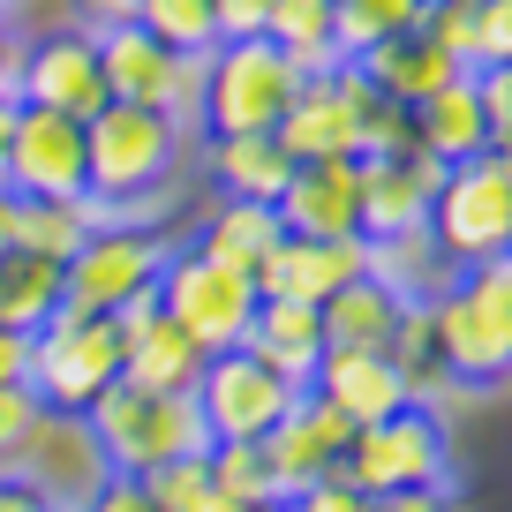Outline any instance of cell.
<instances>
[{
  "mask_svg": "<svg viewBox=\"0 0 512 512\" xmlns=\"http://www.w3.org/2000/svg\"><path fill=\"white\" fill-rule=\"evenodd\" d=\"M422 23V0H332V46L339 61H362L369 46L400 38Z\"/></svg>",
  "mask_w": 512,
  "mask_h": 512,
  "instance_id": "obj_32",
  "label": "cell"
},
{
  "mask_svg": "<svg viewBox=\"0 0 512 512\" xmlns=\"http://www.w3.org/2000/svg\"><path fill=\"white\" fill-rule=\"evenodd\" d=\"M369 279L392 287L400 302H422V294H437L452 279V264H445V249L430 241V226H415V234H377V241H369Z\"/></svg>",
  "mask_w": 512,
  "mask_h": 512,
  "instance_id": "obj_29",
  "label": "cell"
},
{
  "mask_svg": "<svg viewBox=\"0 0 512 512\" xmlns=\"http://www.w3.org/2000/svg\"><path fill=\"white\" fill-rule=\"evenodd\" d=\"M256 512H287V505H256Z\"/></svg>",
  "mask_w": 512,
  "mask_h": 512,
  "instance_id": "obj_52",
  "label": "cell"
},
{
  "mask_svg": "<svg viewBox=\"0 0 512 512\" xmlns=\"http://www.w3.org/2000/svg\"><path fill=\"white\" fill-rule=\"evenodd\" d=\"M8 475L31 482V490L46 497V512H83V505H91V490L113 475V467H106V452H98L91 422H83V415H61V407H46V415L31 422V437L16 445Z\"/></svg>",
  "mask_w": 512,
  "mask_h": 512,
  "instance_id": "obj_11",
  "label": "cell"
},
{
  "mask_svg": "<svg viewBox=\"0 0 512 512\" xmlns=\"http://www.w3.org/2000/svg\"><path fill=\"white\" fill-rule=\"evenodd\" d=\"M430 46H445L452 61L467 68V46H475V0H422V23H415Z\"/></svg>",
  "mask_w": 512,
  "mask_h": 512,
  "instance_id": "obj_36",
  "label": "cell"
},
{
  "mask_svg": "<svg viewBox=\"0 0 512 512\" xmlns=\"http://www.w3.org/2000/svg\"><path fill=\"white\" fill-rule=\"evenodd\" d=\"M369 98H377V83H369L354 61L324 68V76H302L287 121L272 128L279 151H287L294 166H302V159H354V151H362V136H354V128H362V106H369Z\"/></svg>",
  "mask_w": 512,
  "mask_h": 512,
  "instance_id": "obj_12",
  "label": "cell"
},
{
  "mask_svg": "<svg viewBox=\"0 0 512 512\" xmlns=\"http://www.w3.org/2000/svg\"><path fill=\"white\" fill-rule=\"evenodd\" d=\"M354 68H362V76L377 83L384 98H400V106H422V98H430L437 83L467 76V68L452 61L445 46H430L422 31H400V38H384V46H369V53H362Z\"/></svg>",
  "mask_w": 512,
  "mask_h": 512,
  "instance_id": "obj_25",
  "label": "cell"
},
{
  "mask_svg": "<svg viewBox=\"0 0 512 512\" xmlns=\"http://www.w3.org/2000/svg\"><path fill=\"white\" fill-rule=\"evenodd\" d=\"M512 61V0H475V46L467 68H505Z\"/></svg>",
  "mask_w": 512,
  "mask_h": 512,
  "instance_id": "obj_37",
  "label": "cell"
},
{
  "mask_svg": "<svg viewBox=\"0 0 512 512\" xmlns=\"http://www.w3.org/2000/svg\"><path fill=\"white\" fill-rule=\"evenodd\" d=\"M174 256V234H159L151 219H98L91 234L68 256V309H91V317H113L136 294H159V272Z\"/></svg>",
  "mask_w": 512,
  "mask_h": 512,
  "instance_id": "obj_7",
  "label": "cell"
},
{
  "mask_svg": "<svg viewBox=\"0 0 512 512\" xmlns=\"http://www.w3.org/2000/svg\"><path fill=\"white\" fill-rule=\"evenodd\" d=\"M339 475L354 490L384 497V490H452V430L437 407H415L407 400L400 415H377L347 437V460Z\"/></svg>",
  "mask_w": 512,
  "mask_h": 512,
  "instance_id": "obj_6",
  "label": "cell"
},
{
  "mask_svg": "<svg viewBox=\"0 0 512 512\" xmlns=\"http://www.w3.org/2000/svg\"><path fill=\"white\" fill-rule=\"evenodd\" d=\"M61 302H68V272L53 264V256L16 249V241H8V249H0V324L31 339Z\"/></svg>",
  "mask_w": 512,
  "mask_h": 512,
  "instance_id": "obj_27",
  "label": "cell"
},
{
  "mask_svg": "<svg viewBox=\"0 0 512 512\" xmlns=\"http://www.w3.org/2000/svg\"><path fill=\"white\" fill-rule=\"evenodd\" d=\"M324 317V347H384L392 339V324H400V294L377 287V279H347L339 294H324L317 302Z\"/></svg>",
  "mask_w": 512,
  "mask_h": 512,
  "instance_id": "obj_28",
  "label": "cell"
},
{
  "mask_svg": "<svg viewBox=\"0 0 512 512\" xmlns=\"http://www.w3.org/2000/svg\"><path fill=\"white\" fill-rule=\"evenodd\" d=\"M287 512H369V490H354L347 475H324V482H309V490H294Z\"/></svg>",
  "mask_w": 512,
  "mask_h": 512,
  "instance_id": "obj_41",
  "label": "cell"
},
{
  "mask_svg": "<svg viewBox=\"0 0 512 512\" xmlns=\"http://www.w3.org/2000/svg\"><path fill=\"white\" fill-rule=\"evenodd\" d=\"M294 91H302V68L272 38H219L196 76V121L204 136H272Z\"/></svg>",
  "mask_w": 512,
  "mask_h": 512,
  "instance_id": "obj_2",
  "label": "cell"
},
{
  "mask_svg": "<svg viewBox=\"0 0 512 512\" xmlns=\"http://www.w3.org/2000/svg\"><path fill=\"white\" fill-rule=\"evenodd\" d=\"M0 23H8V0H0Z\"/></svg>",
  "mask_w": 512,
  "mask_h": 512,
  "instance_id": "obj_53",
  "label": "cell"
},
{
  "mask_svg": "<svg viewBox=\"0 0 512 512\" xmlns=\"http://www.w3.org/2000/svg\"><path fill=\"white\" fill-rule=\"evenodd\" d=\"M16 68H23V31H16V23H0V106L16 98Z\"/></svg>",
  "mask_w": 512,
  "mask_h": 512,
  "instance_id": "obj_46",
  "label": "cell"
},
{
  "mask_svg": "<svg viewBox=\"0 0 512 512\" xmlns=\"http://www.w3.org/2000/svg\"><path fill=\"white\" fill-rule=\"evenodd\" d=\"M8 136H16V98L0 106V189H8Z\"/></svg>",
  "mask_w": 512,
  "mask_h": 512,
  "instance_id": "obj_49",
  "label": "cell"
},
{
  "mask_svg": "<svg viewBox=\"0 0 512 512\" xmlns=\"http://www.w3.org/2000/svg\"><path fill=\"white\" fill-rule=\"evenodd\" d=\"M113 324H121V377L128 384H144V392H189L196 384L204 347L159 309V294H136L128 309H113Z\"/></svg>",
  "mask_w": 512,
  "mask_h": 512,
  "instance_id": "obj_18",
  "label": "cell"
},
{
  "mask_svg": "<svg viewBox=\"0 0 512 512\" xmlns=\"http://www.w3.org/2000/svg\"><path fill=\"white\" fill-rule=\"evenodd\" d=\"M279 53H287L302 76H324L339 68V46H332V0H272V23H264Z\"/></svg>",
  "mask_w": 512,
  "mask_h": 512,
  "instance_id": "obj_31",
  "label": "cell"
},
{
  "mask_svg": "<svg viewBox=\"0 0 512 512\" xmlns=\"http://www.w3.org/2000/svg\"><path fill=\"white\" fill-rule=\"evenodd\" d=\"M83 422H91V437H98L113 475H151V467H166V460L211 452V430H204L189 392H144V384H128V377H113L106 392L83 407Z\"/></svg>",
  "mask_w": 512,
  "mask_h": 512,
  "instance_id": "obj_3",
  "label": "cell"
},
{
  "mask_svg": "<svg viewBox=\"0 0 512 512\" xmlns=\"http://www.w3.org/2000/svg\"><path fill=\"white\" fill-rule=\"evenodd\" d=\"M144 0H76V23L83 31H106V23H136Z\"/></svg>",
  "mask_w": 512,
  "mask_h": 512,
  "instance_id": "obj_45",
  "label": "cell"
},
{
  "mask_svg": "<svg viewBox=\"0 0 512 512\" xmlns=\"http://www.w3.org/2000/svg\"><path fill=\"white\" fill-rule=\"evenodd\" d=\"M354 136H362V151H354V159H369V151H407V144H415L407 106H400V98H384V91L362 106V128H354Z\"/></svg>",
  "mask_w": 512,
  "mask_h": 512,
  "instance_id": "obj_38",
  "label": "cell"
},
{
  "mask_svg": "<svg viewBox=\"0 0 512 512\" xmlns=\"http://www.w3.org/2000/svg\"><path fill=\"white\" fill-rule=\"evenodd\" d=\"M430 241L445 249L452 272L512 249V144H490L475 159L445 166L437 204H430Z\"/></svg>",
  "mask_w": 512,
  "mask_h": 512,
  "instance_id": "obj_4",
  "label": "cell"
},
{
  "mask_svg": "<svg viewBox=\"0 0 512 512\" xmlns=\"http://www.w3.org/2000/svg\"><path fill=\"white\" fill-rule=\"evenodd\" d=\"M98 38V68H106V98L121 106H151L189 121L196 113V76H204V53H174L144 31V23H106Z\"/></svg>",
  "mask_w": 512,
  "mask_h": 512,
  "instance_id": "obj_9",
  "label": "cell"
},
{
  "mask_svg": "<svg viewBox=\"0 0 512 512\" xmlns=\"http://www.w3.org/2000/svg\"><path fill=\"white\" fill-rule=\"evenodd\" d=\"M279 226L309 241H362V189H354V159H302L279 189Z\"/></svg>",
  "mask_w": 512,
  "mask_h": 512,
  "instance_id": "obj_19",
  "label": "cell"
},
{
  "mask_svg": "<svg viewBox=\"0 0 512 512\" xmlns=\"http://www.w3.org/2000/svg\"><path fill=\"white\" fill-rule=\"evenodd\" d=\"M279 211L272 204H249V196H219V204L204 211V226H196V241L189 249L196 256H211V264H226V272H264V256L279 249Z\"/></svg>",
  "mask_w": 512,
  "mask_h": 512,
  "instance_id": "obj_24",
  "label": "cell"
},
{
  "mask_svg": "<svg viewBox=\"0 0 512 512\" xmlns=\"http://www.w3.org/2000/svg\"><path fill=\"white\" fill-rule=\"evenodd\" d=\"M38 415H46V407H38L31 384H0V467L16 460V445L31 437V422H38Z\"/></svg>",
  "mask_w": 512,
  "mask_h": 512,
  "instance_id": "obj_39",
  "label": "cell"
},
{
  "mask_svg": "<svg viewBox=\"0 0 512 512\" xmlns=\"http://www.w3.org/2000/svg\"><path fill=\"white\" fill-rule=\"evenodd\" d=\"M241 347H249L256 362H272L287 384H302V392H309L317 354H324V317H317V302H272V294H264Z\"/></svg>",
  "mask_w": 512,
  "mask_h": 512,
  "instance_id": "obj_23",
  "label": "cell"
},
{
  "mask_svg": "<svg viewBox=\"0 0 512 512\" xmlns=\"http://www.w3.org/2000/svg\"><path fill=\"white\" fill-rule=\"evenodd\" d=\"M8 241H16V196L0 189V249H8Z\"/></svg>",
  "mask_w": 512,
  "mask_h": 512,
  "instance_id": "obj_50",
  "label": "cell"
},
{
  "mask_svg": "<svg viewBox=\"0 0 512 512\" xmlns=\"http://www.w3.org/2000/svg\"><path fill=\"white\" fill-rule=\"evenodd\" d=\"M407 128H415V151H430L437 166H460L475 151H490V113H482L475 76L437 83L422 106H407Z\"/></svg>",
  "mask_w": 512,
  "mask_h": 512,
  "instance_id": "obj_22",
  "label": "cell"
},
{
  "mask_svg": "<svg viewBox=\"0 0 512 512\" xmlns=\"http://www.w3.org/2000/svg\"><path fill=\"white\" fill-rule=\"evenodd\" d=\"M294 392H302V384H287L272 362H256L249 347L204 354V369H196V384H189V400H196V415H204L211 445H226V437H264L294 407Z\"/></svg>",
  "mask_w": 512,
  "mask_h": 512,
  "instance_id": "obj_10",
  "label": "cell"
},
{
  "mask_svg": "<svg viewBox=\"0 0 512 512\" xmlns=\"http://www.w3.org/2000/svg\"><path fill=\"white\" fill-rule=\"evenodd\" d=\"M121 377V324L91 317V309H53L31 332V362H23V384L38 392V407H61V415H83V407Z\"/></svg>",
  "mask_w": 512,
  "mask_h": 512,
  "instance_id": "obj_5",
  "label": "cell"
},
{
  "mask_svg": "<svg viewBox=\"0 0 512 512\" xmlns=\"http://www.w3.org/2000/svg\"><path fill=\"white\" fill-rule=\"evenodd\" d=\"M98 219H106V211H98L91 196H16V249H38V256H53V264H68L76 241L91 234Z\"/></svg>",
  "mask_w": 512,
  "mask_h": 512,
  "instance_id": "obj_30",
  "label": "cell"
},
{
  "mask_svg": "<svg viewBox=\"0 0 512 512\" xmlns=\"http://www.w3.org/2000/svg\"><path fill=\"white\" fill-rule=\"evenodd\" d=\"M0 512H46V497H38L23 475H8V467H0Z\"/></svg>",
  "mask_w": 512,
  "mask_h": 512,
  "instance_id": "obj_48",
  "label": "cell"
},
{
  "mask_svg": "<svg viewBox=\"0 0 512 512\" xmlns=\"http://www.w3.org/2000/svg\"><path fill=\"white\" fill-rule=\"evenodd\" d=\"M437 181H445V166H437L430 151H415V144H407V151H369V159H354V189H362V241L430 226Z\"/></svg>",
  "mask_w": 512,
  "mask_h": 512,
  "instance_id": "obj_15",
  "label": "cell"
},
{
  "mask_svg": "<svg viewBox=\"0 0 512 512\" xmlns=\"http://www.w3.org/2000/svg\"><path fill=\"white\" fill-rule=\"evenodd\" d=\"M16 106H46L68 121H91L106 106V68H98V38L83 23H53V31L23 38L16 68Z\"/></svg>",
  "mask_w": 512,
  "mask_h": 512,
  "instance_id": "obj_13",
  "label": "cell"
},
{
  "mask_svg": "<svg viewBox=\"0 0 512 512\" xmlns=\"http://www.w3.org/2000/svg\"><path fill=\"white\" fill-rule=\"evenodd\" d=\"M8 196H83V121L46 106H16Z\"/></svg>",
  "mask_w": 512,
  "mask_h": 512,
  "instance_id": "obj_16",
  "label": "cell"
},
{
  "mask_svg": "<svg viewBox=\"0 0 512 512\" xmlns=\"http://www.w3.org/2000/svg\"><path fill=\"white\" fill-rule=\"evenodd\" d=\"M430 324H437V362H445L452 384H512V324L475 309L460 294V279H445L430 294Z\"/></svg>",
  "mask_w": 512,
  "mask_h": 512,
  "instance_id": "obj_17",
  "label": "cell"
},
{
  "mask_svg": "<svg viewBox=\"0 0 512 512\" xmlns=\"http://www.w3.org/2000/svg\"><path fill=\"white\" fill-rule=\"evenodd\" d=\"M347 437H354V422L339 415L332 400H317V392H294V407H287V415H279L264 437H256V445H264V460H272L279 505H287L294 490H309V482L339 475V460H347Z\"/></svg>",
  "mask_w": 512,
  "mask_h": 512,
  "instance_id": "obj_14",
  "label": "cell"
},
{
  "mask_svg": "<svg viewBox=\"0 0 512 512\" xmlns=\"http://www.w3.org/2000/svg\"><path fill=\"white\" fill-rule=\"evenodd\" d=\"M211 16H219V38H264L272 0H211Z\"/></svg>",
  "mask_w": 512,
  "mask_h": 512,
  "instance_id": "obj_43",
  "label": "cell"
},
{
  "mask_svg": "<svg viewBox=\"0 0 512 512\" xmlns=\"http://www.w3.org/2000/svg\"><path fill=\"white\" fill-rule=\"evenodd\" d=\"M309 392H317V400H332L354 430L407 407V377H400V362H392L384 347H324Z\"/></svg>",
  "mask_w": 512,
  "mask_h": 512,
  "instance_id": "obj_21",
  "label": "cell"
},
{
  "mask_svg": "<svg viewBox=\"0 0 512 512\" xmlns=\"http://www.w3.org/2000/svg\"><path fill=\"white\" fill-rule=\"evenodd\" d=\"M204 174L219 196H249V204H279V189H287L294 159L279 151V136H211L204 151Z\"/></svg>",
  "mask_w": 512,
  "mask_h": 512,
  "instance_id": "obj_26",
  "label": "cell"
},
{
  "mask_svg": "<svg viewBox=\"0 0 512 512\" xmlns=\"http://www.w3.org/2000/svg\"><path fill=\"white\" fill-rule=\"evenodd\" d=\"M369 512H452V490H384L369 497Z\"/></svg>",
  "mask_w": 512,
  "mask_h": 512,
  "instance_id": "obj_44",
  "label": "cell"
},
{
  "mask_svg": "<svg viewBox=\"0 0 512 512\" xmlns=\"http://www.w3.org/2000/svg\"><path fill=\"white\" fill-rule=\"evenodd\" d=\"M196 512H256V505H241V497H219V490H211V497H204Z\"/></svg>",
  "mask_w": 512,
  "mask_h": 512,
  "instance_id": "obj_51",
  "label": "cell"
},
{
  "mask_svg": "<svg viewBox=\"0 0 512 512\" xmlns=\"http://www.w3.org/2000/svg\"><path fill=\"white\" fill-rule=\"evenodd\" d=\"M204 467H211V490H219V497H241V505H279L272 460H264L256 437H226V445H211Z\"/></svg>",
  "mask_w": 512,
  "mask_h": 512,
  "instance_id": "obj_33",
  "label": "cell"
},
{
  "mask_svg": "<svg viewBox=\"0 0 512 512\" xmlns=\"http://www.w3.org/2000/svg\"><path fill=\"white\" fill-rule=\"evenodd\" d=\"M83 512H166V505H159V497H151L136 475H106V482L91 490V505H83Z\"/></svg>",
  "mask_w": 512,
  "mask_h": 512,
  "instance_id": "obj_42",
  "label": "cell"
},
{
  "mask_svg": "<svg viewBox=\"0 0 512 512\" xmlns=\"http://www.w3.org/2000/svg\"><path fill=\"white\" fill-rule=\"evenodd\" d=\"M362 272H369V241L279 234V249L264 256V272H256V294H272V302H324V294H339Z\"/></svg>",
  "mask_w": 512,
  "mask_h": 512,
  "instance_id": "obj_20",
  "label": "cell"
},
{
  "mask_svg": "<svg viewBox=\"0 0 512 512\" xmlns=\"http://www.w3.org/2000/svg\"><path fill=\"white\" fill-rule=\"evenodd\" d=\"M482 91V113H490V144H512V61L505 68H467Z\"/></svg>",
  "mask_w": 512,
  "mask_h": 512,
  "instance_id": "obj_40",
  "label": "cell"
},
{
  "mask_svg": "<svg viewBox=\"0 0 512 512\" xmlns=\"http://www.w3.org/2000/svg\"><path fill=\"white\" fill-rule=\"evenodd\" d=\"M136 23H144L159 46H174V53H211V46H219V16H211V0H144Z\"/></svg>",
  "mask_w": 512,
  "mask_h": 512,
  "instance_id": "obj_34",
  "label": "cell"
},
{
  "mask_svg": "<svg viewBox=\"0 0 512 512\" xmlns=\"http://www.w3.org/2000/svg\"><path fill=\"white\" fill-rule=\"evenodd\" d=\"M23 362H31V339L0 324V384H23Z\"/></svg>",
  "mask_w": 512,
  "mask_h": 512,
  "instance_id": "obj_47",
  "label": "cell"
},
{
  "mask_svg": "<svg viewBox=\"0 0 512 512\" xmlns=\"http://www.w3.org/2000/svg\"><path fill=\"white\" fill-rule=\"evenodd\" d=\"M256 302H264V294H256L249 272H226V264H211V256H196V249H181V241H174V256H166V272H159V309L204 354L241 347Z\"/></svg>",
  "mask_w": 512,
  "mask_h": 512,
  "instance_id": "obj_8",
  "label": "cell"
},
{
  "mask_svg": "<svg viewBox=\"0 0 512 512\" xmlns=\"http://www.w3.org/2000/svg\"><path fill=\"white\" fill-rule=\"evenodd\" d=\"M151 497H159L166 512H196L211 497V467H204V452H189V460H166V467H151V475H136Z\"/></svg>",
  "mask_w": 512,
  "mask_h": 512,
  "instance_id": "obj_35",
  "label": "cell"
},
{
  "mask_svg": "<svg viewBox=\"0 0 512 512\" xmlns=\"http://www.w3.org/2000/svg\"><path fill=\"white\" fill-rule=\"evenodd\" d=\"M181 166V121L151 106H106L83 121V196L106 219H144Z\"/></svg>",
  "mask_w": 512,
  "mask_h": 512,
  "instance_id": "obj_1",
  "label": "cell"
}]
</instances>
